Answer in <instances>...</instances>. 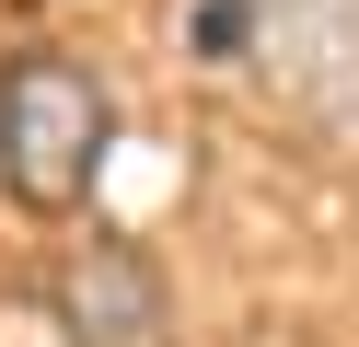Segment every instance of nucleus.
<instances>
[{
  "label": "nucleus",
  "instance_id": "f257e3e1",
  "mask_svg": "<svg viewBox=\"0 0 359 347\" xmlns=\"http://www.w3.org/2000/svg\"><path fill=\"white\" fill-rule=\"evenodd\" d=\"M197 58L243 69L266 116L325 151H359V0H197Z\"/></svg>",
  "mask_w": 359,
  "mask_h": 347
},
{
  "label": "nucleus",
  "instance_id": "f03ea898",
  "mask_svg": "<svg viewBox=\"0 0 359 347\" xmlns=\"http://www.w3.org/2000/svg\"><path fill=\"white\" fill-rule=\"evenodd\" d=\"M104 139H116V104L81 58L35 46V58L0 69V185L35 208V220H70L104 174Z\"/></svg>",
  "mask_w": 359,
  "mask_h": 347
},
{
  "label": "nucleus",
  "instance_id": "7ed1b4c3",
  "mask_svg": "<svg viewBox=\"0 0 359 347\" xmlns=\"http://www.w3.org/2000/svg\"><path fill=\"white\" fill-rule=\"evenodd\" d=\"M58 336L70 347H174V290L128 231H93V243L58 254Z\"/></svg>",
  "mask_w": 359,
  "mask_h": 347
}]
</instances>
